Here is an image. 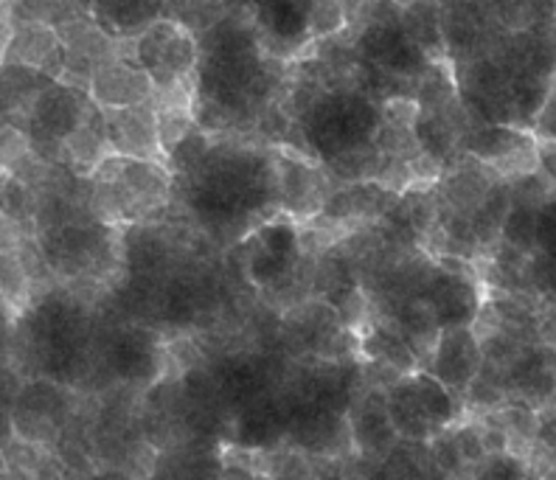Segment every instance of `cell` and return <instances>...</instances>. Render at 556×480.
I'll return each instance as SVG.
<instances>
[{
	"label": "cell",
	"mask_w": 556,
	"mask_h": 480,
	"mask_svg": "<svg viewBox=\"0 0 556 480\" xmlns=\"http://www.w3.org/2000/svg\"><path fill=\"white\" fill-rule=\"evenodd\" d=\"M186 205L211 233L239 228L265 205H278L273 155H258L253 149L233 143L217 152L211 149L203 166L186 175Z\"/></svg>",
	"instance_id": "6da1fadb"
},
{
	"label": "cell",
	"mask_w": 556,
	"mask_h": 480,
	"mask_svg": "<svg viewBox=\"0 0 556 480\" xmlns=\"http://www.w3.org/2000/svg\"><path fill=\"white\" fill-rule=\"evenodd\" d=\"M93 214L108 225L150 223L169 205L172 169L163 161L110 155L85 177Z\"/></svg>",
	"instance_id": "7a4b0ae2"
},
{
	"label": "cell",
	"mask_w": 556,
	"mask_h": 480,
	"mask_svg": "<svg viewBox=\"0 0 556 480\" xmlns=\"http://www.w3.org/2000/svg\"><path fill=\"white\" fill-rule=\"evenodd\" d=\"M382 104L363 90H324L299 118L306 147L318 163H329L374 141Z\"/></svg>",
	"instance_id": "3957f363"
},
{
	"label": "cell",
	"mask_w": 556,
	"mask_h": 480,
	"mask_svg": "<svg viewBox=\"0 0 556 480\" xmlns=\"http://www.w3.org/2000/svg\"><path fill=\"white\" fill-rule=\"evenodd\" d=\"M90 104H93L90 90H81L62 79L51 81L37 96L35 108L28 113L26 129H23L31 143V152L48 166H62L65 143L88 118Z\"/></svg>",
	"instance_id": "277c9868"
},
{
	"label": "cell",
	"mask_w": 556,
	"mask_h": 480,
	"mask_svg": "<svg viewBox=\"0 0 556 480\" xmlns=\"http://www.w3.org/2000/svg\"><path fill=\"white\" fill-rule=\"evenodd\" d=\"M40 248L60 276H93L113 258L116 230L102 219H71L40 230Z\"/></svg>",
	"instance_id": "5b68a950"
},
{
	"label": "cell",
	"mask_w": 556,
	"mask_h": 480,
	"mask_svg": "<svg viewBox=\"0 0 556 480\" xmlns=\"http://www.w3.org/2000/svg\"><path fill=\"white\" fill-rule=\"evenodd\" d=\"M386 402L396 433L410 441L430 439L455 416L450 388L433 374H414V377L400 379Z\"/></svg>",
	"instance_id": "8992f818"
},
{
	"label": "cell",
	"mask_w": 556,
	"mask_h": 480,
	"mask_svg": "<svg viewBox=\"0 0 556 480\" xmlns=\"http://www.w3.org/2000/svg\"><path fill=\"white\" fill-rule=\"evenodd\" d=\"M136 40V60L152 76L155 88H175L184 81L198 79L200 37L191 35L180 23L161 17Z\"/></svg>",
	"instance_id": "52a82bcc"
},
{
	"label": "cell",
	"mask_w": 556,
	"mask_h": 480,
	"mask_svg": "<svg viewBox=\"0 0 556 480\" xmlns=\"http://www.w3.org/2000/svg\"><path fill=\"white\" fill-rule=\"evenodd\" d=\"M462 155L478 157L503 180H520L543 169V152L534 129L517 124H472L464 136Z\"/></svg>",
	"instance_id": "ba28073f"
},
{
	"label": "cell",
	"mask_w": 556,
	"mask_h": 480,
	"mask_svg": "<svg viewBox=\"0 0 556 480\" xmlns=\"http://www.w3.org/2000/svg\"><path fill=\"white\" fill-rule=\"evenodd\" d=\"M301 258L304 242L299 228L287 219H267L242 242L244 276L262 290L290 281L299 273Z\"/></svg>",
	"instance_id": "9c48e42d"
},
{
	"label": "cell",
	"mask_w": 556,
	"mask_h": 480,
	"mask_svg": "<svg viewBox=\"0 0 556 480\" xmlns=\"http://www.w3.org/2000/svg\"><path fill=\"white\" fill-rule=\"evenodd\" d=\"M273 175H276L278 209L299 223L318 217L326 200L338 189L332 175L318 161L287 147L273 152Z\"/></svg>",
	"instance_id": "30bf717a"
},
{
	"label": "cell",
	"mask_w": 556,
	"mask_h": 480,
	"mask_svg": "<svg viewBox=\"0 0 556 480\" xmlns=\"http://www.w3.org/2000/svg\"><path fill=\"white\" fill-rule=\"evenodd\" d=\"M354 48L359 60L371 65L374 71H382L396 79L416 81L425 71L433 65L430 56L407 35L400 23H366V26H349Z\"/></svg>",
	"instance_id": "8fae6325"
},
{
	"label": "cell",
	"mask_w": 556,
	"mask_h": 480,
	"mask_svg": "<svg viewBox=\"0 0 556 480\" xmlns=\"http://www.w3.org/2000/svg\"><path fill=\"white\" fill-rule=\"evenodd\" d=\"M265 54L278 62H299L315 51L309 31V0H262L251 14Z\"/></svg>",
	"instance_id": "7c38bea8"
},
{
	"label": "cell",
	"mask_w": 556,
	"mask_h": 480,
	"mask_svg": "<svg viewBox=\"0 0 556 480\" xmlns=\"http://www.w3.org/2000/svg\"><path fill=\"white\" fill-rule=\"evenodd\" d=\"M62 46H65V74L62 81L76 85L81 90H90V81H93L96 71L108 65L110 60H116L118 54H124L129 46V40H118L96 21L93 14H81L76 21L65 23L60 28Z\"/></svg>",
	"instance_id": "4fadbf2b"
},
{
	"label": "cell",
	"mask_w": 556,
	"mask_h": 480,
	"mask_svg": "<svg viewBox=\"0 0 556 480\" xmlns=\"http://www.w3.org/2000/svg\"><path fill=\"white\" fill-rule=\"evenodd\" d=\"M402 194L386 189L377 180H359V184H343L326 200L324 211L313 219L315 228H357V225L386 219Z\"/></svg>",
	"instance_id": "5bb4252c"
},
{
	"label": "cell",
	"mask_w": 556,
	"mask_h": 480,
	"mask_svg": "<svg viewBox=\"0 0 556 480\" xmlns=\"http://www.w3.org/2000/svg\"><path fill=\"white\" fill-rule=\"evenodd\" d=\"M90 96L99 108H136V104L152 102L155 81L147 74L141 62L136 60V40H129L127 51L110 60L108 65L96 71L90 81Z\"/></svg>",
	"instance_id": "9a60e30c"
},
{
	"label": "cell",
	"mask_w": 556,
	"mask_h": 480,
	"mask_svg": "<svg viewBox=\"0 0 556 480\" xmlns=\"http://www.w3.org/2000/svg\"><path fill=\"white\" fill-rule=\"evenodd\" d=\"M104 127L113 155L138 157V161H163V143L157 132L155 104L104 110Z\"/></svg>",
	"instance_id": "2e32d148"
},
{
	"label": "cell",
	"mask_w": 556,
	"mask_h": 480,
	"mask_svg": "<svg viewBox=\"0 0 556 480\" xmlns=\"http://www.w3.org/2000/svg\"><path fill=\"white\" fill-rule=\"evenodd\" d=\"M3 65H23L51 79L65 74V46L56 28L42 23H14L3 37Z\"/></svg>",
	"instance_id": "e0dca14e"
},
{
	"label": "cell",
	"mask_w": 556,
	"mask_h": 480,
	"mask_svg": "<svg viewBox=\"0 0 556 480\" xmlns=\"http://www.w3.org/2000/svg\"><path fill=\"white\" fill-rule=\"evenodd\" d=\"M481 359L483 352L472 326H450V329H441L435 338L430 374L441 379L450 391H462L481 371Z\"/></svg>",
	"instance_id": "ac0fdd59"
},
{
	"label": "cell",
	"mask_w": 556,
	"mask_h": 480,
	"mask_svg": "<svg viewBox=\"0 0 556 480\" xmlns=\"http://www.w3.org/2000/svg\"><path fill=\"white\" fill-rule=\"evenodd\" d=\"M110 155H113V149H110L108 127H104V108L93 102L88 110V118L65 143L62 166L79 177H90Z\"/></svg>",
	"instance_id": "d6986e66"
},
{
	"label": "cell",
	"mask_w": 556,
	"mask_h": 480,
	"mask_svg": "<svg viewBox=\"0 0 556 480\" xmlns=\"http://www.w3.org/2000/svg\"><path fill=\"white\" fill-rule=\"evenodd\" d=\"M96 21L118 40L138 37L163 17L166 0H85Z\"/></svg>",
	"instance_id": "ffe728a7"
},
{
	"label": "cell",
	"mask_w": 556,
	"mask_h": 480,
	"mask_svg": "<svg viewBox=\"0 0 556 480\" xmlns=\"http://www.w3.org/2000/svg\"><path fill=\"white\" fill-rule=\"evenodd\" d=\"M51 76L23 65H3V124L26 129L28 113L35 108L37 96L51 85Z\"/></svg>",
	"instance_id": "44dd1931"
},
{
	"label": "cell",
	"mask_w": 556,
	"mask_h": 480,
	"mask_svg": "<svg viewBox=\"0 0 556 480\" xmlns=\"http://www.w3.org/2000/svg\"><path fill=\"white\" fill-rule=\"evenodd\" d=\"M85 0H3V37L14 23H42L60 31L65 23L88 14Z\"/></svg>",
	"instance_id": "7402d4cb"
},
{
	"label": "cell",
	"mask_w": 556,
	"mask_h": 480,
	"mask_svg": "<svg viewBox=\"0 0 556 480\" xmlns=\"http://www.w3.org/2000/svg\"><path fill=\"white\" fill-rule=\"evenodd\" d=\"M402 26L416 46L430 56V62H450L447 42H444V26H441L439 0H416L402 9Z\"/></svg>",
	"instance_id": "603a6c76"
},
{
	"label": "cell",
	"mask_w": 556,
	"mask_h": 480,
	"mask_svg": "<svg viewBox=\"0 0 556 480\" xmlns=\"http://www.w3.org/2000/svg\"><path fill=\"white\" fill-rule=\"evenodd\" d=\"M396 427L391 421V413H388V402L377 400H366L359 405L357 416H354V441L359 444L374 446V450H380V444H391L396 439Z\"/></svg>",
	"instance_id": "cb8c5ba5"
},
{
	"label": "cell",
	"mask_w": 556,
	"mask_h": 480,
	"mask_svg": "<svg viewBox=\"0 0 556 480\" xmlns=\"http://www.w3.org/2000/svg\"><path fill=\"white\" fill-rule=\"evenodd\" d=\"M228 14L231 12H228L223 0H184V3H172V7L163 9V17L180 23L198 37H203L217 23H223Z\"/></svg>",
	"instance_id": "d4e9b609"
},
{
	"label": "cell",
	"mask_w": 556,
	"mask_h": 480,
	"mask_svg": "<svg viewBox=\"0 0 556 480\" xmlns=\"http://www.w3.org/2000/svg\"><path fill=\"white\" fill-rule=\"evenodd\" d=\"M349 28V9L343 0H309V31L315 42L338 37Z\"/></svg>",
	"instance_id": "484cf974"
},
{
	"label": "cell",
	"mask_w": 556,
	"mask_h": 480,
	"mask_svg": "<svg viewBox=\"0 0 556 480\" xmlns=\"http://www.w3.org/2000/svg\"><path fill=\"white\" fill-rule=\"evenodd\" d=\"M198 129V118L191 108H161L157 110V132H161L163 155H169L177 143ZM166 161V157H163Z\"/></svg>",
	"instance_id": "4316f807"
},
{
	"label": "cell",
	"mask_w": 556,
	"mask_h": 480,
	"mask_svg": "<svg viewBox=\"0 0 556 480\" xmlns=\"http://www.w3.org/2000/svg\"><path fill=\"white\" fill-rule=\"evenodd\" d=\"M534 136L543 138V141L556 143V88H554V93H551L548 102H545L543 113L536 115Z\"/></svg>",
	"instance_id": "83f0119b"
},
{
	"label": "cell",
	"mask_w": 556,
	"mask_h": 480,
	"mask_svg": "<svg viewBox=\"0 0 556 480\" xmlns=\"http://www.w3.org/2000/svg\"><path fill=\"white\" fill-rule=\"evenodd\" d=\"M225 7H228V12L233 14H253V9L262 3V0H223Z\"/></svg>",
	"instance_id": "f1b7e54d"
},
{
	"label": "cell",
	"mask_w": 556,
	"mask_h": 480,
	"mask_svg": "<svg viewBox=\"0 0 556 480\" xmlns=\"http://www.w3.org/2000/svg\"><path fill=\"white\" fill-rule=\"evenodd\" d=\"M400 7H410V3H416V0H396Z\"/></svg>",
	"instance_id": "f546056e"
},
{
	"label": "cell",
	"mask_w": 556,
	"mask_h": 480,
	"mask_svg": "<svg viewBox=\"0 0 556 480\" xmlns=\"http://www.w3.org/2000/svg\"><path fill=\"white\" fill-rule=\"evenodd\" d=\"M172 3H184V0H166V7H172ZM163 7V9H166Z\"/></svg>",
	"instance_id": "4dcf8cb0"
}]
</instances>
